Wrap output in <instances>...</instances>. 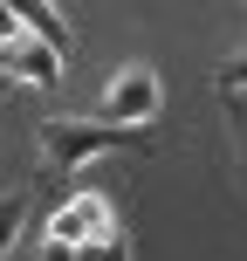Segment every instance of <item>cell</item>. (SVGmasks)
Wrapping results in <instances>:
<instances>
[{
	"mask_svg": "<svg viewBox=\"0 0 247 261\" xmlns=\"http://www.w3.org/2000/svg\"><path fill=\"white\" fill-rule=\"evenodd\" d=\"M35 138H41L48 179H69V172H83L90 158H103V151H151L144 130H117V124H96V117H48Z\"/></svg>",
	"mask_w": 247,
	"mask_h": 261,
	"instance_id": "6da1fadb",
	"label": "cell"
},
{
	"mask_svg": "<svg viewBox=\"0 0 247 261\" xmlns=\"http://www.w3.org/2000/svg\"><path fill=\"white\" fill-rule=\"evenodd\" d=\"M103 241H117V213H110V199L96 193V186H76V193L48 213V248L90 254V248H103Z\"/></svg>",
	"mask_w": 247,
	"mask_h": 261,
	"instance_id": "7a4b0ae2",
	"label": "cell"
},
{
	"mask_svg": "<svg viewBox=\"0 0 247 261\" xmlns=\"http://www.w3.org/2000/svg\"><path fill=\"white\" fill-rule=\"evenodd\" d=\"M158 117V76L144 62H124L117 76H110V90H103V117L96 124H117V130H144Z\"/></svg>",
	"mask_w": 247,
	"mask_h": 261,
	"instance_id": "3957f363",
	"label": "cell"
},
{
	"mask_svg": "<svg viewBox=\"0 0 247 261\" xmlns=\"http://www.w3.org/2000/svg\"><path fill=\"white\" fill-rule=\"evenodd\" d=\"M0 76L28 83V90H55V83H62V55H55L48 41H35V35L21 28V35L0 48Z\"/></svg>",
	"mask_w": 247,
	"mask_h": 261,
	"instance_id": "277c9868",
	"label": "cell"
},
{
	"mask_svg": "<svg viewBox=\"0 0 247 261\" xmlns=\"http://www.w3.org/2000/svg\"><path fill=\"white\" fill-rule=\"evenodd\" d=\"M21 28H28L35 41H48L55 55H69V48H76V41H69V21H62V7H41V0H28V7H21Z\"/></svg>",
	"mask_w": 247,
	"mask_h": 261,
	"instance_id": "5b68a950",
	"label": "cell"
},
{
	"mask_svg": "<svg viewBox=\"0 0 247 261\" xmlns=\"http://www.w3.org/2000/svg\"><path fill=\"white\" fill-rule=\"evenodd\" d=\"M28 213H35V193H0V261L21 248V227H28Z\"/></svg>",
	"mask_w": 247,
	"mask_h": 261,
	"instance_id": "8992f818",
	"label": "cell"
},
{
	"mask_svg": "<svg viewBox=\"0 0 247 261\" xmlns=\"http://www.w3.org/2000/svg\"><path fill=\"white\" fill-rule=\"evenodd\" d=\"M213 83H220V96H240V90H247V48L234 55V62H220V76H213Z\"/></svg>",
	"mask_w": 247,
	"mask_h": 261,
	"instance_id": "52a82bcc",
	"label": "cell"
},
{
	"mask_svg": "<svg viewBox=\"0 0 247 261\" xmlns=\"http://www.w3.org/2000/svg\"><path fill=\"white\" fill-rule=\"evenodd\" d=\"M83 261H130V241L117 234V241H103V248H90V254H83Z\"/></svg>",
	"mask_w": 247,
	"mask_h": 261,
	"instance_id": "ba28073f",
	"label": "cell"
},
{
	"mask_svg": "<svg viewBox=\"0 0 247 261\" xmlns=\"http://www.w3.org/2000/svg\"><path fill=\"white\" fill-rule=\"evenodd\" d=\"M14 35H21V7H7V0H0V48H7Z\"/></svg>",
	"mask_w": 247,
	"mask_h": 261,
	"instance_id": "9c48e42d",
	"label": "cell"
},
{
	"mask_svg": "<svg viewBox=\"0 0 247 261\" xmlns=\"http://www.w3.org/2000/svg\"><path fill=\"white\" fill-rule=\"evenodd\" d=\"M41 261H83L76 248H41Z\"/></svg>",
	"mask_w": 247,
	"mask_h": 261,
	"instance_id": "30bf717a",
	"label": "cell"
},
{
	"mask_svg": "<svg viewBox=\"0 0 247 261\" xmlns=\"http://www.w3.org/2000/svg\"><path fill=\"white\" fill-rule=\"evenodd\" d=\"M234 124H240V138H247V103H234Z\"/></svg>",
	"mask_w": 247,
	"mask_h": 261,
	"instance_id": "8fae6325",
	"label": "cell"
},
{
	"mask_svg": "<svg viewBox=\"0 0 247 261\" xmlns=\"http://www.w3.org/2000/svg\"><path fill=\"white\" fill-rule=\"evenodd\" d=\"M0 90H7V83H0Z\"/></svg>",
	"mask_w": 247,
	"mask_h": 261,
	"instance_id": "7c38bea8",
	"label": "cell"
}]
</instances>
